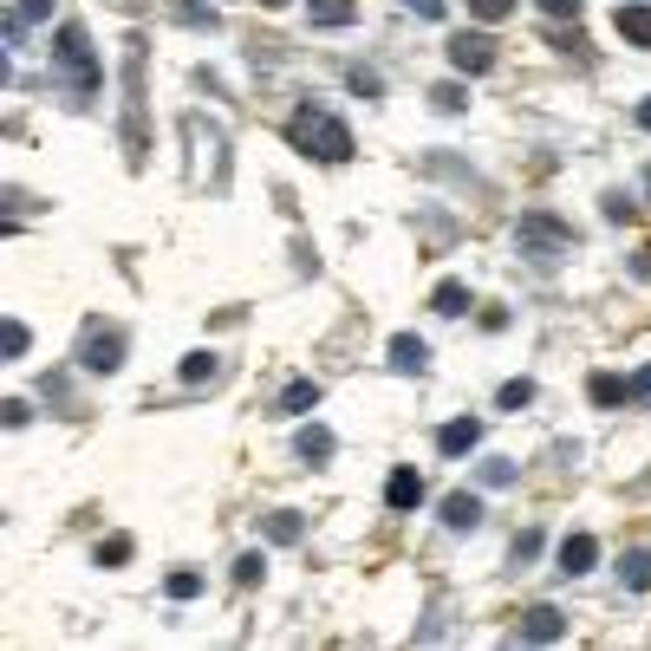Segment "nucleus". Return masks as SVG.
Instances as JSON below:
<instances>
[{
  "instance_id": "1",
  "label": "nucleus",
  "mask_w": 651,
  "mask_h": 651,
  "mask_svg": "<svg viewBox=\"0 0 651 651\" xmlns=\"http://www.w3.org/2000/svg\"><path fill=\"white\" fill-rule=\"evenodd\" d=\"M287 137H293V150H306V157H320V163H346V157H352V130H346L333 111H320V104H300V111L287 117Z\"/></svg>"
},
{
  "instance_id": "2",
  "label": "nucleus",
  "mask_w": 651,
  "mask_h": 651,
  "mask_svg": "<svg viewBox=\"0 0 651 651\" xmlns=\"http://www.w3.org/2000/svg\"><path fill=\"white\" fill-rule=\"evenodd\" d=\"M515 248H522L535 267H561V261L580 248V235H574V222H561V215H548V209H528V215L515 222Z\"/></svg>"
},
{
  "instance_id": "3",
  "label": "nucleus",
  "mask_w": 651,
  "mask_h": 651,
  "mask_svg": "<svg viewBox=\"0 0 651 651\" xmlns=\"http://www.w3.org/2000/svg\"><path fill=\"white\" fill-rule=\"evenodd\" d=\"M143 150H150V137H143V33H130L124 39V157H130V170H143Z\"/></svg>"
},
{
  "instance_id": "4",
  "label": "nucleus",
  "mask_w": 651,
  "mask_h": 651,
  "mask_svg": "<svg viewBox=\"0 0 651 651\" xmlns=\"http://www.w3.org/2000/svg\"><path fill=\"white\" fill-rule=\"evenodd\" d=\"M52 65L72 78V91H78V98H91V91H98V78H104V72H98V59H91V33H85L78 20H65V26L52 33Z\"/></svg>"
},
{
  "instance_id": "5",
  "label": "nucleus",
  "mask_w": 651,
  "mask_h": 651,
  "mask_svg": "<svg viewBox=\"0 0 651 651\" xmlns=\"http://www.w3.org/2000/svg\"><path fill=\"white\" fill-rule=\"evenodd\" d=\"M78 365L98 372V378H111V372L124 365V333L104 326V320H85V333H78Z\"/></svg>"
},
{
  "instance_id": "6",
  "label": "nucleus",
  "mask_w": 651,
  "mask_h": 651,
  "mask_svg": "<svg viewBox=\"0 0 651 651\" xmlns=\"http://www.w3.org/2000/svg\"><path fill=\"white\" fill-rule=\"evenodd\" d=\"M450 65L456 72H489L496 65V39L489 33H456L450 39Z\"/></svg>"
},
{
  "instance_id": "7",
  "label": "nucleus",
  "mask_w": 651,
  "mask_h": 651,
  "mask_svg": "<svg viewBox=\"0 0 651 651\" xmlns=\"http://www.w3.org/2000/svg\"><path fill=\"white\" fill-rule=\"evenodd\" d=\"M515 639H528V646H554V639H567L561 606H528V613H522V626H515Z\"/></svg>"
},
{
  "instance_id": "8",
  "label": "nucleus",
  "mask_w": 651,
  "mask_h": 651,
  "mask_svg": "<svg viewBox=\"0 0 651 651\" xmlns=\"http://www.w3.org/2000/svg\"><path fill=\"white\" fill-rule=\"evenodd\" d=\"M593 561H600V541H593V535H567V541H561V574H567V580L593 574Z\"/></svg>"
},
{
  "instance_id": "9",
  "label": "nucleus",
  "mask_w": 651,
  "mask_h": 651,
  "mask_svg": "<svg viewBox=\"0 0 651 651\" xmlns=\"http://www.w3.org/2000/svg\"><path fill=\"white\" fill-rule=\"evenodd\" d=\"M476 443H483V424H476V417H456V424L437 430V450H443V456H470Z\"/></svg>"
},
{
  "instance_id": "10",
  "label": "nucleus",
  "mask_w": 651,
  "mask_h": 651,
  "mask_svg": "<svg viewBox=\"0 0 651 651\" xmlns=\"http://www.w3.org/2000/svg\"><path fill=\"white\" fill-rule=\"evenodd\" d=\"M385 502H391L398 515H404V509H417V502H424V476H417V470H391V483H385Z\"/></svg>"
},
{
  "instance_id": "11",
  "label": "nucleus",
  "mask_w": 651,
  "mask_h": 651,
  "mask_svg": "<svg viewBox=\"0 0 651 651\" xmlns=\"http://www.w3.org/2000/svg\"><path fill=\"white\" fill-rule=\"evenodd\" d=\"M443 528H483V502L470 496V489H456V496H443Z\"/></svg>"
},
{
  "instance_id": "12",
  "label": "nucleus",
  "mask_w": 651,
  "mask_h": 651,
  "mask_svg": "<svg viewBox=\"0 0 651 651\" xmlns=\"http://www.w3.org/2000/svg\"><path fill=\"white\" fill-rule=\"evenodd\" d=\"M613 26H619V39H626V46L651 52V7H619V13H613Z\"/></svg>"
},
{
  "instance_id": "13",
  "label": "nucleus",
  "mask_w": 651,
  "mask_h": 651,
  "mask_svg": "<svg viewBox=\"0 0 651 651\" xmlns=\"http://www.w3.org/2000/svg\"><path fill=\"white\" fill-rule=\"evenodd\" d=\"M359 0H306V26H352Z\"/></svg>"
},
{
  "instance_id": "14",
  "label": "nucleus",
  "mask_w": 651,
  "mask_h": 651,
  "mask_svg": "<svg viewBox=\"0 0 651 651\" xmlns=\"http://www.w3.org/2000/svg\"><path fill=\"white\" fill-rule=\"evenodd\" d=\"M424 365H430V346L411 339V333H398L391 339V372H424Z\"/></svg>"
},
{
  "instance_id": "15",
  "label": "nucleus",
  "mask_w": 651,
  "mask_h": 651,
  "mask_svg": "<svg viewBox=\"0 0 651 651\" xmlns=\"http://www.w3.org/2000/svg\"><path fill=\"white\" fill-rule=\"evenodd\" d=\"M313 404H320V385H313V378H293V385L280 391V404H274V411H280V417H306Z\"/></svg>"
},
{
  "instance_id": "16",
  "label": "nucleus",
  "mask_w": 651,
  "mask_h": 651,
  "mask_svg": "<svg viewBox=\"0 0 651 651\" xmlns=\"http://www.w3.org/2000/svg\"><path fill=\"white\" fill-rule=\"evenodd\" d=\"M293 450H300V463H326L339 443H333V430H326V424H306V430L293 437Z\"/></svg>"
},
{
  "instance_id": "17",
  "label": "nucleus",
  "mask_w": 651,
  "mask_h": 651,
  "mask_svg": "<svg viewBox=\"0 0 651 651\" xmlns=\"http://www.w3.org/2000/svg\"><path fill=\"white\" fill-rule=\"evenodd\" d=\"M261 535H267V541H280V548H293V541L306 535V522H300L293 509H274V515H261Z\"/></svg>"
},
{
  "instance_id": "18",
  "label": "nucleus",
  "mask_w": 651,
  "mask_h": 651,
  "mask_svg": "<svg viewBox=\"0 0 651 651\" xmlns=\"http://www.w3.org/2000/svg\"><path fill=\"white\" fill-rule=\"evenodd\" d=\"M619 587H633V593H651V548H633V554H619Z\"/></svg>"
},
{
  "instance_id": "19",
  "label": "nucleus",
  "mask_w": 651,
  "mask_h": 651,
  "mask_svg": "<svg viewBox=\"0 0 651 651\" xmlns=\"http://www.w3.org/2000/svg\"><path fill=\"white\" fill-rule=\"evenodd\" d=\"M587 391H593V404H600V411L633 404V385H626V378H613V372H593V385H587Z\"/></svg>"
},
{
  "instance_id": "20",
  "label": "nucleus",
  "mask_w": 651,
  "mask_h": 651,
  "mask_svg": "<svg viewBox=\"0 0 651 651\" xmlns=\"http://www.w3.org/2000/svg\"><path fill=\"white\" fill-rule=\"evenodd\" d=\"M430 306H437L443 320H456V313H470V287H463V280H437V293H430Z\"/></svg>"
},
{
  "instance_id": "21",
  "label": "nucleus",
  "mask_w": 651,
  "mask_h": 651,
  "mask_svg": "<svg viewBox=\"0 0 651 651\" xmlns=\"http://www.w3.org/2000/svg\"><path fill=\"white\" fill-rule=\"evenodd\" d=\"M222 378V359L215 352H189L183 359V385H215Z\"/></svg>"
},
{
  "instance_id": "22",
  "label": "nucleus",
  "mask_w": 651,
  "mask_h": 651,
  "mask_svg": "<svg viewBox=\"0 0 651 651\" xmlns=\"http://www.w3.org/2000/svg\"><path fill=\"white\" fill-rule=\"evenodd\" d=\"M496 404H502V411H528V404H535V378H509V385L496 391Z\"/></svg>"
},
{
  "instance_id": "23",
  "label": "nucleus",
  "mask_w": 651,
  "mask_h": 651,
  "mask_svg": "<svg viewBox=\"0 0 651 651\" xmlns=\"http://www.w3.org/2000/svg\"><path fill=\"white\" fill-rule=\"evenodd\" d=\"M163 593H170V600H196V593H202V574H196V567H176V574L163 580Z\"/></svg>"
},
{
  "instance_id": "24",
  "label": "nucleus",
  "mask_w": 651,
  "mask_h": 651,
  "mask_svg": "<svg viewBox=\"0 0 651 651\" xmlns=\"http://www.w3.org/2000/svg\"><path fill=\"white\" fill-rule=\"evenodd\" d=\"M137 548H130V535H111V541H98V567H124Z\"/></svg>"
},
{
  "instance_id": "25",
  "label": "nucleus",
  "mask_w": 651,
  "mask_h": 651,
  "mask_svg": "<svg viewBox=\"0 0 651 651\" xmlns=\"http://www.w3.org/2000/svg\"><path fill=\"white\" fill-rule=\"evenodd\" d=\"M463 7H470V20H489V26L515 13V0H463Z\"/></svg>"
},
{
  "instance_id": "26",
  "label": "nucleus",
  "mask_w": 651,
  "mask_h": 651,
  "mask_svg": "<svg viewBox=\"0 0 651 651\" xmlns=\"http://www.w3.org/2000/svg\"><path fill=\"white\" fill-rule=\"evenodd\" d=\"M430 104H437V111H463L470 98H463V85H430Z\"/></svg>"
},
{
  "instance_id": "27",
  "label": "nucleus",
  "mask_w": 651,
  "mask_h": 651,
  "mask_svg": "<svg viewBox=\"0 0 651 651\" xmlns=\"http://www.w3.org/2000/svg\"><path fill=\"white\" fill-rule=\"evenodd\" d=\"M261 574H267V561H261V554H241V561H235V587H254Z\"/></svg>"
},
{
  "instance_id": "28",
  "label": "nucleus",
  "mask_w": 651,
  "mask_h": 651,
  "mask_svg": "<svg viewBox=\"0 0 651 651\" xmlns=\"http://www.w3.org/2000/svg\"><path fill=\"white\" fill-rule=\"evenodd\" d=\"M352 91H359V98H378V91H385V78H378V72H365V65H352Z\"/></svg>"
},
{
  "instance_id": "29",
  "label": "nucleus",
  "mask_w": 651,
  "mask_h": 651,
  "mask_svg": "<svg viewBox=\"0 0 651 651\" xmlns=\"http://www.w3.org/2000/svg\"><path fill=\"white\" fill-rule=\"evenodd\" d=\"M606 222H633V196H619V189H606Z\"/></svg>"
},
{
  "instance_id": "30",
  "label": "nucleus",
  "mask_w": 651,
  "mask_h": 651,
  "mask_svg": "<svg viewBox=\"0 0 651 651\" xmlns=\"http://www.w3.org/2000/svg\"><path fill=\"white\" fill-rule=\"evenodd\" d=\"M483 483H489V489H509V483H515V463H483Z\"/></svg>"
},
{
  "instance_id": "31",
  "label": "nucleus",
  "mask_w": 651,
  "mask_h": 651,
  "mask_svg": "<svg viewBox=\"0 0 651 651\" xmlns=\"http://www.w3.org/2000/svg\"><path fill=\"white\" fill-rule=\"evenodd\" d=\"M46 13H52V0H20V7H13L20 26H33V20H46Z\"/></svg>"
},
{
  "instance_id": "32",
  "label": "nucleus",
  "mask_w": 651,
  "mask_h": 651,
  "mask_svg": "<svg viewBox=\"0 0 651 651\" xmlns=\"http://www.w3.org/2000/svg\"><path fill=\"white\" fill-rule=\"evenodd\" d=\"M535 554H541V535H535V528H528V535H515V567H522V561H535Z\"/></svg>"
},
{
  "instance_id": "33",
  "label": "nucleus",
  "mask_w": 651,
  "mask_h": 651,
  "mask_svg": "<svg viewBox=\"0 0 651 651\" xmlns=\"http://www.w3.org/2000/svg\"><path fill=\"white\" fill-rule=\"evenodd\" d=\"M535 7H541V13H554V20H574L587 0H535Z\"/></svg>"
},
{
  "instance_id": "34",
  "label": "nucleus",
  "mask_w": 651,
  "mask_h": 651,
  "mask_svg": "<svg viewBox=\"0 0 651 651\" xmlns=\"http://www.w3.org/2000/svg\"><path fill=\"white\" fill-rule=\"evenodd\" d=\"M26 352V326L20 320H7V359H20Z\"/></svg>"
},
{
  "instance_id": "35",
  "label": "nucleus",
  "mask_w": 651,
  "mask_h": 651,
  "mask_svg": "<svg viewBox=\"0 0 651 651\" xmlns=\"http://www.w3.org/2000/svg\"><path fill=\"white\" fill-rule=\"evenodd\" d=\"M626 385H633V404H651V365L639 372V378H626Z\"/></svg>"
},
{
  "instance_id": "36",
  "label": "nucleus",
  "mask_w": 651,
  "mask_h": 651,
  "mask_svg": "<svg viewBox=\"0 0 651 651\" xmlns=\"http://www.w3.org/2000/svg\"><path fill=\"white\" fill-rule=\"evenodd\" d=\"M411 13H424V20H443V0H404Z\"/></svg>"
},
{
  "instance_id": "37",
  "label": "nucleus",
  "mask_w": 651,
  "mask_h": 651,
  "mask_svg": "<svg viewBox=\"0 0 651 651\" xmlns=\"http://www.w3.org/2000/svg\"><path fill=\"white\" fill-rule=\"evenodd\" d=\"M639 124H646V130H651V98H646V104H639Z\"/></svg>"
},
{
  "instance_id": "38",
  "label": "nucleus",
  "mask_w": 651,
  "mask_h": 651,
  "mask_svg": "<svg viewBox=\"0 0 651 651\" xmlns=\"http://www.w3.org/2000/svg\"><path fill=\"white\" fill-rule=\"evenodd\" d=\"M261 7H287V0H261Z\"/></svg>"
}]
</instances>
